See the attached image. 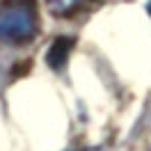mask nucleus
Listing matches in <instances>:
<instances>
[{
  "instance_id": "nucleus-4",
  "label": "nucleus",
  "mask_w": 151,
  "mask_h": 151,
  "mask_svg": "<svg viewBox=\"0 0 151 151\" xmlns=\"http://www.w3.org/2000/svg\"><path fill=\"white\" fill-rule=\"evenodd\" d=\"M147 12H149V16H151V0H149V5H147Z\"/></svg>"
},
{
  "instance_id": "nucleus-3",
  "label": "nucleus",
  "mask_w": 151,
  "mask_h": 151,
  "mask_svg": "<svg viewBox=\"0 0 151 151\" xmlns=\"http://www.w3.org/2000/svg\"><path fill=\"white\" fill-rule=\"evenodd\" d=\"M89 0H46L48 9L57 14V16H69V14H73L78 12L80 7H85Z\"/></svg>"
},
{
  "instance_id": "nucleus-5",
  "label": "nucleus",
  "mask_w": 151,
  "mask_h": 151,
  "mask_svg": "<svg viewBox=\"0 0 151 151\" xmlns=\"http://www.w3.org/2000/svg\"><path fill=\"white\" fill-rule=\"evenodd\" d=\"M149 151H151V147H149Z\"/></svg>"
},
{
  "instance_id": "nucleus-2",
  "label": "nucleus",
  "mask_w": 151,
  "mask_h": 151,
  "mask_svg": "<svg viewBox=\"0 0 151 151\" xmlns=\"http://www.w3.org/2000/svg\"><path fill=\"white\" fill-rule=\"evenodd\" d=\"M71 46H73V41L69 37H57L50 48H48V55H46V62L48 66H53V69H62L66 64V57L71 53Z\"/></svg>"
},
{
  "instance_id": "nucleus-1",
  "label": "nucleus",
  "mask_w": 151,
  "mask_h": 151,
  "mask_svg": "<svg viewBox=\"0 0 151 151\" xmlns=\"http://www.w3.org/2000/svg\"><path fill=\"white\" fill-rule=\"evenodd\" d=\"M37 0H0V41L28 44L37 37Z\"/></svg>"
}]
</instances>
